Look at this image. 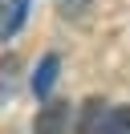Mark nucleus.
<instances>
[{
    "instance_id": "1",
    "label": "nucleus",
    "mask_w": 130,
    "mask_h": 134,
    "mask_svg": "<svg viewBox=\"0 0 130 134\" xmlns=\"http://www.w3.org/2000/svg\"><path fill=\"white\" fill-rule=\"evenodd\" d=\"M77 134H130V106H106V102H85Z\"/></svg>"
},
{
    "instance_id": "2",
    "label": "nucleus",
    "mask_w": 130,
    "mask_h": 134,
    "mask_svg": "<svg viewBox=\"0 0 130 134\" xmlns=\"http://www.w3.org/2000/svg\"><path fill=\"white\" fill-rule=\"evenodd\" d=\"M32 134H69V102H45L37 110Z\"/></svg>"
},
{
    "instance_id": "3",
    "label": "nucleus",
    "mask_w": 130,
    "mask_h": 134,
    "mask_svg": "<svg viewBox=\"0 0 130 134\" xmlns=\"http://www.w3.org/2000/svg\"><path fill=\"white\" fill-rule=\"evenodd\" d=\"M57 69H61V61H57V53H49V57L41 61V69L32 73V90H37V98H45V93L53 90V81H57Z\"/></svg>"
},
{
    "instance_id": "4",
    "label": "nucleus",
    "mask_w": 130,
    "mask_h": 134,
    "mask_svg": "<svg viewBox=\"0 0 130 134\" xmlns=\"http://www.w3.org/2000/svg\"><path fill=\"white\" fill-rule=\"evenodd\" d=\"M57 4H61V12H65V16H81V12L89 8V0H57Z\"/></svg>"
},
{
    "instance_id": "5",
    "label": "nucleus",
    "mask_w": 130,
    "mask_h": 134,
    "mask_svg": "<svg viewBox=\"0 0 130 134\" xmlns=\"http://www.w3.org/2000/svg\"><path fill=\"white\" fill-rule=\"evenodd\" d=\"M8 8H12V0H0V16H4V12H8Z\"/></svg>"
}]
</instances>
